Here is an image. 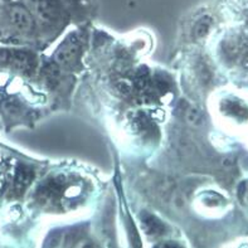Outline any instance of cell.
Here are the masks:
<instances>
[{
    "label": "cell",
    "mask_w": 248,
    "mask_h": 248,
    "mask_svg": "<svg viewBox=\"0 0 248 248\" xmlns=\"http://www.w3.org/2000/svg\"><path fill=\"white\" fill-rule=\"evenodd\" d=\"M16 67L18 69L23 71V72H31L35 68V57L31 53L24 52V50H12L9 49V56H8V61Z\"/></svg>",
    "instance_id": "obj_3"
},
{
    "label": "cell",
    "mask_w": 248,
    "mask_h": 248,
    "mask_svg": "<svg viewBox=\"0 0 248 248\" xmlns=\"http://www.w3.org/2000/svg\"><path fill=\"white\" fill-rule=\"evenodd\" d=\"M31 179H33V173L31 170L27 167H20L16 173V189L18 193H22L27 186L31 184Z\"/></svg>",
    "instance_id": "obj_5"
},
{
    "label": "cell",
    "mask_w": 248,
    "mask_h": 248,
    "mask_svg": "<svg viewBox=\"0 0 248 248\" xmlns=\"http://www.w3.org/2000/svg\"><path fill=\"white\" fill-rule=\"evenodd\" d=\"M31 10L42 22L50 23L57 19V9L49 0H25Z\"/></svg>",
    "instance_id": "obj_2"
},
{
    "label": "cell",
    "mask_w": 248,
    "mask_h": 248,
    "mask_svg": "<svg viewBox=\"0 0 248 248\" xmlns=\"http://www.w3.org/2000/svg\"><path fill=\"white\" fill-rule=\"evenodd\" d=\"M131 90H132V86L130 82L120 81L119 83H117V91L123 94V96H127V94L131 93Z\"/></svg>",
    "instance_id": "obj_8"
},
{
    "label": "cell",
    "mask_w": 248,
    "mask_h": 248,
    "mask_svg": "<svg viewBox=\"0 0 248 248\" xmlns=\"http://www.w3.org/2000/svg\"><path fill=\"white\" fill-rule=\"evenodd\" d=\"M184 116H186V123L193 126L201 125L202 121H203V115H202L201 110L195 106H186V111H184Z\"/></svg>",
    "instance_id": "obj_7"
},
{
    "label": "cell",
    "mask_w": 248,
    "mask_h": 248,
    "mask_svg": "<svg viewBox=\"0 0 248 248\" xmlns=\"http://www.w3.org/2000/svg\"><path fill=\"white\" fill-rule=\"evenodd\" d=\"M212 24H213V20L209 16H203L198 22L195 23L194 29H193V33H194V37L201 39V38H204L205 35L209 33L212 28Z\"/></svg>",
    "instance_id": "obj_6"
},
{
    "label": "cell",
    "mask_w": 248,
    "mask_h": 248,
    "mask_svg": "<svg viewBox=\"0 0 248 248\" xmlns=\"http://www.w3.org/2000/svg\"><path fill=\"white\" fill-rule=\"evenodd\" d=\"M78 39L76 37H71L58 49V52L56 54V61L58 63H61V64H68V63H71L76 58L77 52H78Z\"/></svg>",
    "instance_id": "obj_4"
},
{
    "label": "cell",
    "mask_w": 248,
    "mask_h": 248,
    "mask_svg": "<svg viewBox=\"0 0 248 248\" xmlns=\"http://www.w3.org/2000/svg\"><path fill=\"white\" fill-rule=\"evenodd\" d=\"M10 22L12 24L18 29L19 31L23 33H28L33 29V18H31V13L20 5H14L9 12Z\"/></svg>",
    "instance_id": "obj_1"
}]
</instances>
